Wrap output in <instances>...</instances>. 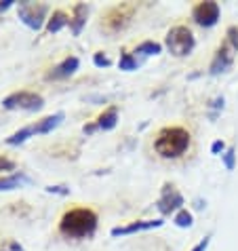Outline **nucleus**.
I'll use <instances>...</instances> for the list:
<instances>
[{
    "label": "nucleus",
    "mask_w": 238,
    "mask_h": 251,
    "mask_svg": "<svg viewBox=\"0 0 238 251\" xmlns=\"http://www.w3.org/2000/svg\"><path fill=\"white\" fill-rule=\"evenodd\" d=\"M97 129H99V127H97V123H89V125H85V127H82V131H85V135H93Z\"/></svg>",
    "instance_id": "nucleus-27"
},
{
    "label": "nucleus",
    "mask_w": 238,
    "mask_h": 251,
    "mask_svg": "<svg viewBox=\"0 0 238 251\" xmlns=\"http://www.w3.org/2000/svg\"><path fill=\"white\" fill-rule=\"evenodd\" d=\"M221 160H223V167H226L228 171H234V167H236V150L234 148H228L221 154Z\"/></svg>",
    "instance_id": "nucleus-21"
},
{
    "label": "nucleus",
    "mask_w": 238,
    "mask_h": 251,
    "mask_svg": "<svg viewBox=\"0 0 238 251\" xmlns=\"http://www.w3.org/2000/svg\"><path fill=\"white\" fill-rule=\"evenodd\" d=\"M89 11H91V6L85 4V2L74 4V9H72V19H70V27H72V34H74V36H80L82 27L87 25Z\"/></svg>",
    "instance_id": "nucleus-12"
},
{
    "label": "nucleus",
    "mask_w": 238,
    "mask_h": 251,
    "mask_svg": "<svg viewBox=\"0 0 238 251\" xmlns=\"http://www.w3.org/2000/svg\"><path fill=\"white\" fill-rule=\"evenodd\" d=\"M64 118H66L64 112L51 114V116H47V118H43V121H38L36 125H34V131H36V135H47V133H51V131L57 129L59 125L64 123Z\"/></svg>",
    "instance_id": "nucleus-14"
},
{
    "label": "nucleus",
    "mask_w": 238,
    "mask_h": 251,
    "mask_svg": "<svg viewBox=\"0 0 238 251\" xmlns=\"http://www.w3.org/2000/svg\"><path fill=\"white\" fill-rule=\"evenodd\" d=\"M219 15H221V9L217 2H213V0L198 2L192 9V19L200 27H213L217 22H219Z\"/></svg>",
    "instance_id": "nucleus-9"
},
{
    "label": "nucleus",
    "mask_w": 238,
    "mask_h": 251,
    "mask_svg": "<svg viewBox=\"0 0 238 251\" xmlns=\"http://www.w3.org/2000/svg\"><path fill=\"white\" fill-rule=\"evenodd\" d=\"M93 64L97 66V68H108L112 61H110V57L108 55H103V53H95L93 55Z\"/></svg>",
    "instance_id": "nucleus-22"
},
{
    "label": "nucleus",
    "mask_w": 238,
    "mask_h": 251,
    "mask_svg": "<svg viewBox=\"0 0 238 251\" xmlns=\"http://www.w3.org/2000/svg\"><path fill=\"white\" fill-rule=\"evenodd\" d=\"M4 110H25V112H38L45 108L43 95L34 93V91H15L11 95H6L2 100Z\"/></svg>",
    "instance_id": "nucleus-6"
},
{
    "label": "nucleus",
    "mask_w": 238,
    "mask_h": 251,
    "mask_svg": "<svg viewBox=\"0 0 238 251\" xmlns=\"http://www.w3.org/2000/svg\"><path fill=\"white\" fill-rule=\"evenodd\" d=\"M173 222H175V226L177 228H190L194 224V218H192V213L188 211V209H181V211L175 213Z\"/></svg>",
    "instance_id": "nucleus-20"
},
{
    "label": "nucleus",
    "mask_w": 238,
    "mask_h": 251,
    "mask_svg": "<svg viewBox=\"0 0 238 251\" xmlns=\"http://www.w3.org/2000/svg\"><path fill=\"white\" fill-rule=\"evenodd\" d=\"M80 68V59L74 57V55H70V57H66L61 64L55 66L51 72L47 74L48 80H64V78H70L72 74H76V70Z\"/></svg>",
    "instance_id": "nucleus-11"
},
{
    "label": "nucleus",
    "mask_w": 238,
    "mask_h": 251,
    "mask_svg": "<svg viewBox=\"0 0 238 251\" xmlns=\"http://www.w3.org/2000/svg\"><path fill=\"white\" fill-rule=\"evenodd\" d=\"M226 150L228 148H226V144H223L221 139H217V142H213V146H211V154H217V156H221Z\"/></svg>",
    "instance_id": "nucleus-24"
},
{
    "label": "nucleus",
    "mask_w": 238,
    "mask_h": 251,
    "mask_svg": "<svg viewBox=\"0 0 238 251\" xmlns=\"http://www.w3.org/2000/svg\"><path fill=\"white\" fill-rule=\"evenodd\" d=\"M15 4V0H0V13H4V11H9L11 6Z\"/></svg>",
    "instance_id": "nucleus-28"
},
{
    "label": "nucleus",
    "mask_w": 238,
    "mask_h": 251,
    "mask_svg": "<svg viewBox=\"0 0 238 251\" xmlns=\"http://www.w3.org/2000/svg\"><path fill=\"white\" fill-rule=\"evenodd\" d=\"M133 15H135V4H116V6H112L108 11V15L103 17L101 27L108 34H116L129 25Z\"/></svg>",
    "instance_id": "nucleus-7"
},
{
    "label": "nucleus",
    "mask_w": 238,
    "mask_h": 251,
    "mask_svg": "<svg viewBox=\"0 0 238 251\" xmlns=\"http://www.w3.org/2000/svg\"><path fill=\"white\" fill-rule=\"evenodd\" d=\"M165 45L175 57H188L196 47V38L188 25H173L165 36Z\"/></svg>",
    "instance_id": "nucleus-4"
},
{
    "label": "nucleus",
    "mask_w": 238,
    "mask_h": 251,
    "mask_svg": "<svg viewBox=\"0 0 238 251\" xmlns=\"http://www.w3.org/2000/svg\"><path fill=\"white\" fill-rule=\"evenodd\" d=\"M0 171H15V160L0 156Z\"/></svg>",
    "instance_id": "nucleus-23"
},
{
    "label": "nucleus",
    "mask_w": 238,
    "mask_h": 251,
    "mask_svg": "<svg viewBox=\"0 0 238 251\" xmlns=\"http://www.w3.org/2000/svg\"><path fill=\"white\" fill-rule=\"evenodd\" d=\"M165 222L163 220H139V222H131L127 226H116L112 228V236H129V234H135V232H145V230H154V228H160Z\"/></svg>",
    "instance_id": "nucleus-10"
},
{
    "label": "nucleus",
    "mask_w": 238,
    "mask_h": 251,
    "mask_svg": "<svg viewBox=\"0 0 238 251\" xmlns=\"http://www.w3.org/2000/svg\"><path fill=\"white\" fill-rule=\"evenodd\" d=\"M211 106H213V108H223V97H215Z\"/></svg>",
    "instance_id": "nucleus-29"
},
{
    "label": "nucleus",
    "mask_w": 238,
    "mask_h": 251,
    "mask_svg": "<svg viewBox=\"0 0 238 251\" xmlns=\"http://www.w3.org/2000/svg\"><path fill=\"white\" fill-rule=\"evenodd\" d=\"M192 135L184 127H165L156 133L154 139V150L163 158H179L190 148Z\"/></svg>",
    "instance_id": "nucleus-2"
},
{
    "label": "nucleus",
    "mask_w": 238,
    "mask_h": 251,
    "mask_svg": "<svg viewBox=\"0 0 238 251\" xmlns=\"http://www.w3.org/2000/svg\"><path fill=\"white\" fill-rule=\"evenodd\" d=\"M238 53V27L230 25L226 30V40L219 45L215 57L209 66V74L211 76H219L223 72H228L230 66L234 64V55Z\"/></svg>",
    "instance_id": "nucleus-3"
},
{
    "label": "nucleus",
    "mask_w": 238,
    "mask_h": 251,
    "mask_svg": "<svg viewBox=\"0 0 238 251\" xmlns=\"http://www.w3.org/2000/svg\"><path fill=\"white\" fill-rule=\"evenodd\" d=\"M139 66H142V61H139L135 55H131V53H124L120 61H118V68L124 70V72H133V70H137Z\"/></svg>",
    "instance_id": "nucleus-19"
},
{
    "label": "nucleus",
    "mask_w": 238,
    "mask_h": 251,
    "mask_svg": "<svg viewBox=\"0 0 238 251\" xmlns=\"http://www.w3.org/2000/svg\"><path fill=\"white\" fill-rule=\"evenodd\" d=\"M47 15H48V4H45V2H30V0L19 2V9H17L19 22L34 32L43 30V25L48 22Z\"/></svg>",
    "instance_id": "nucleus-5"
},
{
    "label": "nucleus",
    "mask_w": 238,
    "mask_h": 251,
    "mask_svg": "<svg viewBox=\"0 0 238 251\" xmlns=\"http://www.w3.org/2000/svg\"><path fill=\"white\" fill-rule=\"evenodd\" d=\"M209 243H211V234H207L205 239H202V241L198 243V245H194V247H192V251H207Z\"/></svg>",
    "instance_id": "nucleus-26"
},
{
    "label": "nucleus",
    "mask_w": 238,
    "mask_h": 251,
    "mask_svg": "<svg viewBox=\"0 0 238 251\" xmlns=\"http://www.w3.org/2000/svg\"><path fill=\"white\" fill-rule=\"evenodd\" d=\"M25 184H32V177L25 176V173H11V176H2L0 177V192H11V190H17Z\"/></svg>",
    "instance_id": "nucleus-13"
},
{
    "label": "nucleus",
    "mask_w": 238,
    "mask_h": 251,
    "mask_svg": "<svg viewBox=\"0 0 238 251\" xmlns=\"http://www.w3.org/2000/svg\"><path fill=\"white\" fill-rule=\"evenodd\" d=\"M99 218L93 209L89 207H74L66 211L59 220V232L66 239H74V241H82L95 234Z\"/></svg>",
    "instance_id": "nucleus-1"
},
{
    "label": "nucleus",
    "mask_w": 238,
    "mask_h": 251,
    "mask_svg": "<svg viewBox=\"0 0 238 251\" xmlns=\"http://www.w3.org/2000/svg\"><path fill=\"white\" fill-rule=\"evenodd\" d=\"M34 135H36V131H34V125H27V127L19 129L13 135L6 137V144H9V146H22V144H25L27 139L34 137Z\"/></svg>",
    "instance_id": "nucleus-17"
},
{
    "label": "nucleus",
    "mask_w": 238,
    "mask_h": 251,
    "mask_svg": "<svg viewBox=\"0 0 238 251\" xmlns=\"http://www.w3.org/2000/svg\"><path fill=\"white\" fill-rule=\"evenodd\" d=\"M118 125V108L116 106H110L108 110H103L97 118V127L101 131H112Z\"/></svg>",
    "instance_id": "nucleus-15"
},
{
    "label": "nucleus",
    "mask_w": 238,
    "mask_h": 251,
    "mask_svg": "<svg viewBox=\"0 0 238 251\" xmlns=\"http://www.w3.org/2000/svg\"><path fill=\"white\" fill-rule=\"evenodd\" d=\"M68 24H70V17L64 11H53V15L48 17V22H47V30L51 34H57L59 30H64Z\"/></svg>",
    "instance_id": "nucleus-16"
},
{
    "label": "nucleus",
    "mask_w": 238,
    "mask_h": 251,
    "mask_svg": "<svg viewBox=\"0 0 238 251\" xmlns=\"http://www.w3.org/2000/svg\"><path fill=\"white\" fill-rule=\"evenodd\" d=\"M135 53L139 55H143V57H150V55H158V53H163V47H160L158 43H154V40H145V43H142L137 49H135Z\"/></svg>",
    "instance_id": "nucleus-18"
},
{
    "label": "nucleus",
    "mask_w": 238,
    "mask_h": 251,
    "mask_svg": "<svg viewBox=\"0 0 238 251\" xmlns=\"http://www.w3.org/2000/svg\"><path fill=\"white\" fill-rule=\"evenodd\" d=\"M47 192H55V194H61V197H66V194H70V190L66 186H47Z\"/></svg>",
    "instance_id": "nucleus-25"
},
{
    "label": "nucleus",
    "mask_w": 238,
    "mask_h": 251,
    "mask_svg": "<svg viewBox=\"0 0 238 251\" xmlns=\"http://www.w3.org/2000/svg\"><path fill=\"white\" fill-rule=\"evenodd\" d=\"M156 207H158V211L163 213V215L177 213V211L184 209V197H181V192L175 186L165 184L163 190H160V199H158Z\"/></svg>",
    "instance_id": "nucleus-8"
}]
</instances>
